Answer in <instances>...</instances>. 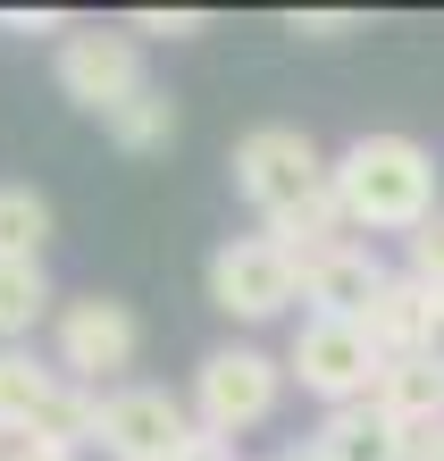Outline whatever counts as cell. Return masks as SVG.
I'll return each instance as SVG.
<instances>
[{"instance_id":"6da1fadb","label":"cell","mask_w":444,"mask_h":461,"mask_svg":"<svg viewBox=\"0 0 444 461\" xmlns=\"http://www.w3.org/2000/svg\"><path fill=\"white\" fill-rule=\"evenodd\" d=\"M336 202L352 235H420L444 194H436V151L420 143V134H352V143L336 151Z\"/></svg>"},{"instance_id":"7a4b0ae2","label":"cell","mask_w":444,"mask_h":461,"mask_svg":"<svg viewBox=\"0 0 444 461\" xmlns=\"http://www.w3.org/2000/svg\"><path fill=\"white\" fill-rule=\"evenodd\" d=\"M227 168H235V194L260 210V227L285 219V210H302V202H319L327 185H336V159H327L302 126H252L227 151Z\"/></svg>"},{"instance_id":"3957f363","label":"cell","mask_w":444,"mask_h":461,"mask_svg":"<svg viewBox=\"0 0 444 461\" xmlns=\"http://www.w3.org/2000/svg\"><path fill=\"white\" fill-rule=\"evenodd\" d=\"M285 361L276 352H260V344H218V352H202L193 361V420L210 428V437H243V428H260V420H276V402H285Z\"/></svg>"},{"instance_id":"277c9868","label":"cell","mask_w":444,"mask_h":461,"mask_svg":"<svg viewBox=\"0 0 444 461\" xmlns=\"http://www.w3.org/2000/svg\"><path fill=\"white\" fill-rule=\"evenodd\" d=\"M134 352H143V328H134V311L118 303V294H76V303H59V319H50V361H59L68 386H126Z\"/></svg>"},{"instance_id":"5b68a950","label":"cell","mask_w":444,"mask_h":461,"mask_svg":"<svg viewBox=\"0 0 444 461\" xmlns=\"http://www.w3.org/2000/svg\"><path fill=\"white\" fill-rule=\"evenodd\" d=\"M285 369H294V386H302V394H319V402H327V411H352V402H369V394H377L385 352L369 344V328H360V319H302V328H294V352H285Z\"/></svg>"},{"instance_id":"8992f818","label":"cell","mask_w":444,"mask_h":461,"mask_svg":"<svg viewBox=\"0 0 444 461\" xmlns=\"http://www.w3.org/2000/svg\"><path fill=\"white\" fill-rule=\"evenodd\" d=\"M202 285H210V311H227V319H243V328H260V319H276L285 303H302V260L276 252L268 235H227V243L210 252Z\"/></svg>"},{"instance_id":"52a82bcc","label":"cell","mask_w":444,"mask_h":461,"mask_svg":"<svg viewBox=\"0 0 444 461\" xmlns=\"http://www.w3.org/2000/svg\"><path fill=\"white\" fill-rule=\"evenodd\" d=\"M193 437H202V420L168 386H109L101 394V437L93 445L109 461H185Z\"/></svg>"},{"instance_id":"ba28073f","label":"cell","mask_w":444,"mask_h":461,"mask_svg":"<svg viewBox=\"0 0 444 461\" xmlns=\"http://www.w3.org/2000/svg\"><path fill=\"white\" fill-rule=\"evenodd\" d=\"M50 76H59V93L76 101V110H93L101 126L118 118L126 101L151 93L143 85V42H134L126 25H118V34H101V25H93V34H68L59 59H50Z\"/></svg>"},{"instance_id":"9c48e42d","label":"cell","mask_w":444,"mask_h":461,"mask_svg":"<svg viewBox=\"0 0 444 461\" xmlns=\"http://www.w3.org/2000/svg\"><path fill=\"white\" fill-rule=\"evenodd\" d=\"M360 328H369V344L385 352V361H403V352H444V294L420 285L411 268H394V277L377 285V303L360 311Z\"/></svg>"},{"instance_id":"30bf717a","label":"cell","mask_w":444,"mask_h":461,"mask_svg":"<svg viewBox=\"0 0 444 461\" xmlns=\"http://www.w3.org/2000/svg\"><path fill=\"white\" fill-rule=\"evenodd\" d=\"M385 277H394V268H377V252L352 235V243H336V252H319L302 268V303H311V319H360Z\"/></svg>"},{"instance_id":"8fae6325","label":"cell","mask_w":444,"mask_h":461,"mask_svg":"<svg viewBox=\"0 0 444 461\" xmlns=\"http://www.w3.org/2000/svg\"><path fill=\"white\" fill-rule=\"evenodd\" d=\"M59 386H68L59 361H42L34 344H0V437H9V445H17V437H34Z\"/></svg>"},{"instance_id":"7c38bea8","label":"cell","mask_w":444,"mask_h":461,"mask_svg":"<svg viewBox=\"0 0 444 461\" xmlns=\"http://www.w3.org/2000/svg\"><path fill=\"white\" fill-rule=\"evenodd\" d=\"M377 411L394 420V428H444V352H403V361H385V377H377Z\"/></svg>"},{"instance_id":"4fadbf2b","label":"cell","mask_w":444,"mask_h":461,"mask_svg":"<svg viewBox=\"0 0 444 461\" xmlns=\"http://www.w3.org/2000/svg\"><path fill=\"white\" fill-rule=\"evenodd\" d=\"M319 461H411V428H394L377 402H352V411L319 420Z\"/></svg>"},{"instance_id":"5bb4252c","label":"cell","mask_w":444,"mask_h":461,"mask_svg":"<svg viewBox=\"0 0 444 461\" xmlns=\"http://www.w3.org/2000/svg\"><path fill=\"white\" fill-rule=\"evenodd\" d=\"M42 319H59V285H50V268L42 260H0V344H25Z\"/></svg>"},{"instance_id":"9a60e30c","label":"cell","mask_w":444,"mask_h":461,"mask_svg":"<svg viewBox=\"0 0 444 461\" xmlns=\"http://www.w3.org/2000/svg\"><path fill=\"white\" fill-rule=\"evenodd\" d=\"M50 194H34V185H0V260H42L50 243Z\"/></svg>"},{"instance_id":"2e32d148","label":"cell","mask_w":444,"mask_h":461,"mask_svg":"<svg viewBox=\"0 0 444 461\" xmlns=\"http://www.w3.org/2000/svg\"><path fill=\"white\" fill-rule=\"evenodd\" d=\"M109 143H118L126 159H151V151H168V143H177V101H168V93H143V101H126V110L109 118Z\"/></svg>"},{"instance_id":"e0dca14e","label":"cell","mask_w":444,"mask_h":461,"mask_svg":"<svg viewBox=\"0 0 444 461\" xmlns=\"http://www.w3.org/2000/svg\"><path fill=\"white\" fill-rule=\"evenodd\" d=\"M403 268H411L420 285H436V294H444V210H436V219L403 243Z\"/></svg>"},{"instance_id":"ac0fdd59","label":"cell","mask_w":444,"mask_h":461,"mask_svg":"<svg viewBox=\"0 0 444 461\" xmlns=\"http://www.w3.org/2000/svg\"><path fill=\"white\" fill-rule=\"evenodd\" d=\"M202 9H134L126 17V34H159V42H193V34H202Z\"/></svg>"},{"instance_id":"d6986e66","label":"cell","mask_w":444,"mask_h":461,"mask_svg":"<svg viewBox=\"0 0 444 461\" xmlns=\"http://www.w3.org/2000/svg\"><path fill=\"white\" fill-rule=\"evenodd\" d=\"M352 25H360L352 9H294L285 34H302V42H336V34H352Z\"/></svg>"},{"instance_id":"ffe728a7","label":"cell","mask_w":444,"mask_h":461,"mask_svg":"<svg viewBox=\"0 0 444 461\" xmlns=\"http://www.w3.org/2000/svg\"><path fill=\"white\" fill-rule=\"evenodd\" d=\"M0 25H9V34H59L68 42V17L59 9H0Z\"/></svg>"},{"instance_id":"44dd1931","label":"cell","mask_w":444,"mask_h":461,"mask_svg":"<svg viewBox=\"0 0 444 461\" xmlns=\"http://www.w3.org/2000/svg\"><path fill=\"white\" fill-rule=\"evenodd\" d=\"M0 461H85V453H76V445H50V437H17Z\"/></svg>"},{"instance_id":"7402d4cb","label":"cell","mask_w":444,"mask_h":461,"mask_svg":"<svg viewBox=\"0 0 444 461\" xmlns=\"http://www.w3.org/2000/svg\"><path fill=\"white\" fill-rule=\"evenodd\" d=\"M411 461H444V428H420V437H411Z\"/></svg>"},{"instance_id":"603a6c76","label":"cell","mask_w":444,"mask_h":461,"mask_svg":"<svg viewBox=\"0 0 444 461\" xmlns=\"http://www.w3.org/2000/svg\"><path fill=\"white\" fill-rule=\"evenodd\" d=\"M276 461H319V445H294V453H276Z\"/></svg>"},{"instance_id":"cb8c5ba5","label":"cell","mask_w":444,"mask_h":461,"mask_svg":"<svg viewBox=\"0 0 444 461\" xmlns=\"http://www.w3.org/2000/svg\"><path fill=\"white\" fill-rule=\"evenodd\" d=\"M0 453H9V437H0Z\"/></svg>"}]
</instances>
